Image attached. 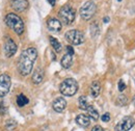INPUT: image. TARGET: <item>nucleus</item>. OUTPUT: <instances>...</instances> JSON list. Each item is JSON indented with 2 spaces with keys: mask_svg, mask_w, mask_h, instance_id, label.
<instances>
[{
  "mask_svg": "<svg viewBox=\"0 0 135 131\" xmlns=\"http://www.w3.org/2000/svg\"><path fill=\"white\" fill-rule=\"evenodd\" d=\"M37 58V51L33 47H29L21 53L18 60V71L21 75L27 76L31 73L34 62Z\"/></svg>",
  "mask_w": 135,
  "mask_h": 131,
  "instance_id": "obj_1",
  "label": "nucleus"
},
{
  "mask_svg": "<svg viewBox=\"0 0 135 131\" xmlns=\"http://www.w3.org/2000/svg\"><path fill=\"white\" fill-rule=\"evenodd\" d=\"M5 23L6 25L13 29L17 34H22L24 32V23L23 20L16 14H7L5 17Z\"/></svg>",
  "mask_w": 135,
  "mask_h": 131,
  "instance_id": "obj_2",
  "label": "nucleus"
},
{
  "mask_svg": "<svg viewBox=\"0 0 135 131\" xmlns=\"http://www.w3.org/2000/svg\"><path fill=\"white\" fill-rule=\"evenodd\" d=\"M59 91L64 96H74L78 91V83L73 78H67L60 83Z\"/></svg>",
  "mask_w": 135,
  "mask_h": 131,
  "instance_id": "obj_3",
  "label": "nucleus"
},
{
  "mask_svg": "<svg viewBox=\"0 0 135 131\" xmlns=\"http://www.w3.org/2000/svg\"><path fill=\"white\" fill-rule=\"evenodd\" d=\"M59 19L66 25H71L76 18V12L71 5H64L58 12Z\"/></svg>",
  "mask_w": 135,
  "mask_h": 131,
  "instance_id": "obj_4",
  "label": "nucleus"
},
{
  "mask_svg": "<svg viewBox=\"0 0 135 131\" xmlns=\"http://www.w3.org/2000/svg\"><path fill=\"white\" fill-rule=\"evenodd\" d=\"M65 38L71 45H80L84 42V34L78 29L68 30L65 34Z\"/></svg>",
  "mask_w": 135,
  "mask_h": 131,
  "instance_id": "obj_5",
  "label": "nucleus"
},
{
  "mask_svg": "<svg viewBox=\"0 0 135 131\" xmlns=\"http://www.w3.org/2000/svg\"><path fill=\"white\" fill-rule=\"evenodd\" d=\"M97 5L94 1H86L80 8V16L83 20H89L96 14Z\"/></svg>",
  "mask_w": 135,
  "mask_h": 131,
  "instance_id": "obj_6",
  "label": "nucleus"
},
{
  "mask_svg": "<svg viewBox=\"0 0 135 131\" xmlns=\"http://www.w3.org/2000/svg\"><path fill=\"white\" fill-rule=\"evenodd\" d=\"M12 80L11 77L7 74H1L0 75V97H4L11 88Z\"/></svg>",
  "mask_w": 135,
  "mask_h": 131,
  "instance_id": "obj_7",
  "label": "nucleus"
},
{
  "mask_svg": "<svg viewBox=\"0 0 135 131\" xmlns=\"http://www.w3.org/2000/svg\"><path fill=\"white\" fill-rule=\"evenodd\" d=\"M135 124L134 119L132 116H125L115 126V131H129Z\"/></svg>",
  "mask_w": 135,
  "mask_h": 131,
  "instance_id": "obj_8",
  "label": "nucleus"
},
{
  "mask_svg": "<svg viewBox=\"0 0 135 131\" xmlns=\"http://www.w3.org/2000/svg\"><path fill=\"white\" fill-rule=\"evenodd\" d=\"M67 49V53L62 56L61 60H60V64L61 67L65 68V69H69L72 64H73V55H74V48L72 46H68L66 47Z\"/></svg>",
  "mask_w": 135,
  "mask_h": 131,
  "instance_id": "obj_9",
  "label": "nucleus"
},
{
  "mask_svg": "<svg viewBox=\"0 0 135 131\" xmlns=\"http://www.w3.org/2000/svg\"><path fill=\"white\" fill-rule=\"evenodd\" d=\"M16 52H17V45H16V43L12 39L7 38L5 43H4V54H5V56L9 58L13 55H15Z\"/></svg>",
  "mask_w": 135,
  "mask_h": 131,
  "instance_id": "obj_10",
  "label": "nucleus"
},
{
  "mask_svg": "<svg viewBox=\"0 0 135 131\" xmlns=\"http://www.w3.org/2000/svg\"><path fill=\"white\" fill-rule=\"evenodd\" d=\"M29 6L27 0H11V7L17 12H24Z\"/></svg>",
  "mask_w": 135,
  "mask_h": 131,
  "instance_id": "obj_11",
  "label": "nucleus"
},
{
  "mask_svg": "<svg viewBox=\"0 0 135 131\" xmlns=\"http://www.w3.org/2000/svg\"><path fill=\"white\" fill-rule=\"evenodd\" d=\"M52 107H53V109L56 113H62L66 109V107H67V101H66V99L61 98V97L56 98L54 100L53 104H52Z\"/></svg>",
  "mask_w": 135,
  "mask_h": 131,
  "instance_id": "obj_12",
  "label": "nucleus"
},
{
  "mask_svg": "<svg viewBox=\"0 0 135 131\" xmlns=\"http://www.w3.org/2000/svg\"><path fill=\"white\" fill-rule=\"evenodd\" d=\"M47 27L52 32H59L61 30L62 26H61V23L59 20H57L55 18H51L47 22Z\"/></svg>",
  "mask_w": 135,
  "mask_h": 131,
  "instance_id": "obj_13",
  "label": "nucleus"
},
{
  "mask_svg": "<svg viewBox=\"0 0 135 131\" xmlns=\"http://www.w3.org/2000/svg\"><path fill=\"white\" fill-rule=\"evenodd\" d=\"M44 75H45L44 74V70L41 69V68H37V69L34 70L31 80H32L34 84H40L41 82L43 81V79H44Z\"/></svg>",
  "mask_w": 135,
  "mask_h": 131,
  "instance_id": "obj_14",
  "label": "nucleus"
},
{
  "mask_svg": "<svg viewBox=\"0 0 135 131\" xmlns=\"http://www.w3.org/2000/svg\"><path fill=\"white\" fill-rule=\"evenodd\" d=\"M76 123L81 127H87L90 124V118L86 115H78L76 116Z\"/></svg>",
  "mask_w": 135,
  "mask_h": 131,
  "instance_id": "obj_15",
  "label": "nucleus"
},
{
  "mask_svg": "<svg viewBox=\"0 0 135 131\" xmlns=\"http://www.w3.org/2000/svg\"><path fill=\"white\" fill-rule=\"evenodd\" d=\"M89 93H90V96H91L93 98H97V97L100 95V93H101V84H100V82L93 81L91 85H90V91H89Z\"/></svg>",
  "mask_w": 135,
  "mask_h": 131,
  "instance_id": "obj_16",
  "label": "nucleus"
},
{
  "mask_svg": "<svg viewBox=\"0 0 135 131\" xmlns=\"http://www.w3.org/2000/svg\"><path fill=\"white\" fill-rule=\"evenodd\" d=\"M87 114H88V116L90 118V119H93L94 121H97L98 119H99V113H98V110L93 106V105H88V107H87Z\"/></svg>",
  "mask_w": 135,
  "mask_h": 131,
  "instance_id": "obj_17",
  "label": "nucleus"
},
{
  "mask_svg": "<svg viewBox=\"0 0 135 131\" xmlns=\"http://www.w3.org/2000/svg\"><path fill=\"white\" fill-rule=\"evenodd\" d=\"M49 41H50L51 46L54 49V51H56V52H60L61 51V44L57 41V39H55L53 36H49Z\"/></svg>",
  "mask_w": 135,
  "mask_h": 131,
  "instance_id": "obj_18",
  "label": "nucleus"
},
{
  "mask_svg": "<svg viewBox=\"0 0 135 131\" xmlns=\"http://www.w3.org/2000/svg\"><path fill=\"white\" fill-rule=\"evenodd\" d=\"M28 103H29V100H28V98H27L25 95L21 94V95H19V96L17 97L18 106L23 107V106H25V105H26V104H28Z\"/></svg>",
  "mask_w": 135,
  "mask_h": 131,
  "instance_id": "obj_19",
  "label": "nucleus"
},
{
  "mask_svg": "<svg viewBox=\"0 0 135 131\" xmlns=\"http://www.w3.org/2000/svg\"><path fill=\"white\" fill-rule=\"evenodd\" d=\"M78 103H79V108L82 109V110H86L87 107H88V102H87V99L84 96H81L79 97V100H78Z\"/></svg>",
  "mask_w": 135,
  "mask_h": 131,
  "instance_id": "obj_20",
  "label": "nucleus"
},
{
  "mask_svg": "<svg viewBox=\"0 0 135 131\" xmlns=\"http://www.w3.org/2000/svg\"><path fill=\"white\" fill-rule=\"evenodd\" d=\"M128 103V98L125 95H119L117 99V104L118 106H125Z\"/></svg>",
  "mask_w": 135,
  "mask_h": 131,
  "instance_id": "obj_21",
  "label": "nucleus"
},
{
  "mask_svg": "<svg viewBox=\"0 0 135 131\" xmlns=\"http://www.w3.org/2000/svg\"><path fill=\"white\" fill-rule=\"evenodd\" d=\"M17 127V122L15 120H8L5 123V128L7 130H14Z\"/></svg>",
  "mask_w": 135,
  "mask_h": 131,
  "instance_id": "obj_22",
  "label": "nucleus"
},
{
  "mask_svg": "<svg viewBox=\"0 0 135 131\" xmlns=\"http://www.w3.org/2000/svg\"><path fill=\"white\" fill-rule=\"evenodd\" d=\"M6 113V106L2 99H0V115H4Z\"/></svg>",
  "mask_w": 135,
  "mask_h": 131,
  "instance_id": "obj_23",
  "label": "nucleus"
},
{
  "mask_svg": "<svg viewBox=\"0 0 135 131\" xmlns=\"http://www.w3.org/2000/svg\"><path fill=\"white\" fill-rule=\"evenodd\" d=\"M101 120L103 122H105V123H107V122H109L110 121V115L108 114V113H106V114H104V115L101 116Z\"/></svg>",
  "mask_w": 135,
  "mask_h": 131,
  "instance_id": "obj_24",
  "label": "nucleus"
},
{
  "mask_svg": "<svg viewBox=\"0 0 135 131\" xmlns=\"http://www.w3.org/2000/svg\"><path fill=\"white\" fill-rule=\"evenodd\" d=\"M125 88H126V83L123 81V80H119L118 81V91L119 92H123Z\"/></svg>",
  "mask_w": 135,
  "mask_h": 131,
  "instance_id": "obj_25",
  "label": "nucleus"
},
{
  "mask_svg": "<svg viewBox=\"0 0 135 131\" xmlns=\"http://www.w3.org/2000/svg\"><path fill=\"white\" fill-rule=\"evenodd\" d=\"M91 131H104V129L102 128L101 126H99V125H96V126H94V127H93Z\"/></svg>",
  "mask_w": 135,
  "mask_h": 131,
  "instance_id": "obj_26",
  "label": "nucleus"
},
{
  "mask_svg": "<svg viewBox=\"0 0 135 131\" xmlns=\"http://www.w3.org/2000/svg\"><path fill=\"white\" fill-rule=\"evenodd\" d=\"M47 1L50 3L51 6H54V5H55V1H56V0H47Z\"/></svg>",
  "mask_w": 135,
  "mask_h": 131,
  "instance_id": "obj_27",
  "label": "nucleus"
},
{
  "mask_svg": "<svg viewBox=\"0 0 135 131\" xmlns=\"http://www.w3.org/2000/svg\"><path fill=\"white\" fill-rule=\"evenodd\" d=\"M103 21H104V23H107V22L109 21V18H108V17H105V18L103 19Z\"/></svg>",
  "mask_w": 135,
  "mask_h": 131,
  "instance_id": "obj_28",
  "label": "nucleus"
},
{
  "mask_svg": "<svg viewBox=\"0 0 135 131\" xmlns=\"http://www.w3.org/2000/svg\"><path fill=\"white\" fill-rule=\"evenodd\" d=\"M133 103H134V105H135V96L133 97Z\"/></svg>",
  "mask_w": 135,
  "mask_h": 131,
  "instance_id": "obj_29",
  "label": "nucleus"
},
{
  "mask_svg": "<svg viewBox=\"0 0 135 131\" xmlns=\"http://www.w3.org/2000/svg\"><path fill=\"white\" fill-rule=\"evenodd\" d=\"M118 1H120V0H118Z\"/></svg>",
  "mask_w": 135,
  "mask_h": 131,
  "instance_id": "obj_30",
  "label": "nucleus"
}]
</instances>
